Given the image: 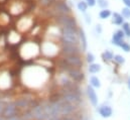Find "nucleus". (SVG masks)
I'll return each mask as SVG.
<instances>
[{
    "mask_svg": "<svg viewBox=\"0 0 130 120\" xmlns=\"http://www.w3.org/2000/svg\"><path fill=\"white\" fill-rule=\"evenodd\" d=\"M0 120H5V119H4V118H3L2 116H0Z\"/></svg>",
    "mask_w": 130,
    "mask_h": 120,
    "instance_id": "nucleus-36",
    "label": "nucleus"
},
{
    "mask_svg": "<svg viewBox=\"0 0 130 120\" xmlns=\"http://www.w3.org/2000/svg\"><path fill=\"white\" fill-rule=\"evenodd\" d=\"M5 120H23L21 115L20 116H17V117H13V118H10V119H5Z\"/></svg>",
    "mask_w": 130,
    "mask_h": 120,
    "instance_id": "nucleus-31",
    "label": "nucleus"
},
{
    "mask_svg": "<svg viewBox=\"0 0 130 120\" xmlns=\"http://www.w3.org/2000/svg\"><path fill=\"white\" fill-rule=\"evenodd\" d=\"M31 111H32L34 120H47L48 119V116L45 114L41 103H40L39 105H37L36 107H34L33 109H31Z\"/></svg>",
    "mask_w": 130,
    "mask_h": 120,
    "instance_id": "nucleus-9",
    "label": "nucleus"
},
{
    "mask_svg": "<svg viewBox=\"0 0 130 120\" xmlns=\"http://www.w3.org/2000/svg\"><path fill=\"white\" fill-rule=\"evenodd\" d=\"M21 115V111L15 106L13 101H8L4 107L3 113H2V117L4 119H10L13 117H17Z\"/></svg>",
    "mask_w": 130,
    "mask_h": 120,
    "instance_id": "nucleus-2",
    "label": "nucleus"
},
{
    "mask_svg": "<svg viewBox=\"0 0 130 120\" xmlns=\"http://www.w3.org/2000/svg\"><path fill=\"white\" fill-rule=\"evenodd\" d=\"M86 3L88 4V6L93 7L96 5V0H86Z\"/></svg>",
    "mask_w": 130,
    "mask_h": 120,
    "instance_id": "nucleus-30",
    "label": "nucleus"
},
{
    "mask_svg": "<svg viewBox=\"0 0 130 120\" xmlns=\"http://www.w3.org/2000/svg\"><path fill=\"white\" fill-rule=\"evenodd\" d=\"M122 30L124 31V33H125L126 36L130 37V24L128 22H124L122 24Z\"/></svg>",
    "mask_w": 130,
    "mask_h": 120,
    "instance_id": "nucleus-23",
    "label": "nucleus"
},
{
    "mask_svg": "<svg viewBox=\"0 0 130 120\" xmlns=\"http://www.w3.org/2000/svg\"><path fill=\"white\" fill-rule=\"evenodd\" d=\"M120 48H122V50H123L124 52H126V53H129L130 52V44L129 43H127V42H125V41L121 44Z\"/></svg>",
    "mask_w": 130,
    "mask_h": 120,
    "instance_id": "nucleus-27",
    "label": "nucleus"
},
{
    "mask_svg": "<svg viewBox=\"0 0 130 120\" xmlns=\"http://www.w3.org/2000/svg\"><path fill=\"white\" fill-rule=\"evenodd\" d=\"M54 14L56 16H62V15H70L71 13V8L69 7V5L64 2V1H57L54 5H53V10Z\"/></svg>",
    "mask_w": 130,
    "mask_h": 120,
    "instance_id": "nucleus-5",
    "label": "nucleus"
},
{
    "mask_svg": "<svg viewBox=\"0 0 130 120\" xmlns=\"http://www.w3.org/2000/svg\"><path fill=\"white\" fill-rule=\"evenodd\" d=\"M113 60L115 61L118 65H123V64L125 63V59H124V57H122L121 55H115Z\"/></svg>",
    "mask_w": 130,
    "mask_h": 120,
    "instance_id": "nucleus-24",
    "label": "nucleus"
},
{
    "mask_svg": "<svg viewBox=\"0 0 130 120\" xmlns=\"http://www.w3.org/2000/svg\"><path fill=\"white\" fill-rule=\"evenodd\" d=\"M62 40L64 44H79V32L76 29L63 28L62 29Z\"/></svg>",
    "mask_w": 130,
    "mask_h": 120,
    "instance_id": "nucleus-1",
    "label": "nucleus"
},
{
    "mask_svg": "<svg viewBox=\"0 0 130 120\" xmlns=\"http://www.w3.org/2000/svg\"><path fill=\"white\" fill-rule=\"evenodd\" d=\"M78 9L82 12H85L88 9V4L86 3V1H80L78 3Z\"/></svg>",
    "mask_w": 130,
    "mask_h": 120,
    "instance_id": "nucleus-22",
    "label": "nucleus"
},
{
    "mask_svg": "<svg viewBox=\"0 0 130 120\" xmlns=\"http://www.w3.org/2000/svg\"><path fill=\"white\" fill-rule=\"evenodd\" d=\"M124 18L122 16V14L118 13V12H114L113 13V18H112V22L116 25H121L124 23Z\"/></svg>",
    "mask_w": 130,
    "mask_h": 120,
    "instance_id": "nucleus-16",
    "label": "nucleus"
},
{
    "mask_svg": "<svg viewBox=\"0 0 130 120\" xmlns=\"http://www.w3.org/2000/svg\"><path fill=\"white\" fill-rule=\"evenodd\" d=\"M67 75L71 78L72 81H74L75 83L79 84L81 82L84 81L85 79V74L81 71V69H77V68H70L67 72Z\"/></svg>",
    "mask_w": 130,
    "mask_h": 120,
    "instance_id": "nucleus-7",
    "label": "nucleus"
},
{
    "mask_svg": "<svg viewBox=\"0 0 130 120\" xmlns=\"http://www.w3.org/2000/svg\"><path fill=\"white\" fill-rule=\"evenodd\" d=\"M90 86H92L94 89L95 88H100L101 87V81L96 76H92L90 78Z\"/></svg>",
    "mask_w": 130,
    "mask_h": 120,
    "instance_id": "nucleus-17",
    "label": "nucleus"
},
{
    "mask_svg": "<svg viewBox=\"0 0 130 120\" xmlns=\"http://www.w3.org/2000/svg\"><path fill=\"white\" fill-rule=\"evenodd\" d=\"M98 4H99V6L102 7L103 9H106V7L108 6V1H107V0H99Z\"/></svg>",
    "mask_w": 130,
    "mask_h": 120,
    "instance_id": "nucleus-29",
    "label": "nucleus"
},
{
    "mask_svg": "<svg viewBox=\"0 0 130 120\" xmlns=\"http://www.w3.org/2000/svg\"><path fill=\"white\" fill-rule=\"evenodd\" d=\"M64 60L72 67V68H77V69H81L83 66V61L79 56H68L64 57Z\"/></svg>",
    "mask_w": 130,
    "mask_h": 120,
    "instance_id": "nucleus-10",
    "label": "nucleus"
},
{
    "mask_svg": "<svg viewBox=\"0 0 130 120\" xmlns=\"http://www.w3.org/2000/svg\"><path fill=\"white\" fill-rule=\"evenodd\" d=\"M122 16L125 18H129L130 17V8L128 7H124L122 9Z\"/></svg>",
    "mask_w": 130,
    "mask_h": 120,
    "instance_id": "nucleus-26",
    "label": "nucleus"
},
{
    "mask_svg": "<svg viewBox=\"0 0 130 120\" xmlns=\"http://www.w3.org/2000/svg\"><path fill=\"white\" fill-rule=\"evenodd\" d=\"M94 61H95V57H94V55H93V54H91V53H88V54H87V62H88L89 64H93V63H94Z\"/></svg>",
    "mask_w": 130,
    "mask_h": 120,
    "instance_id": "nucleus-28",
    "label": "nucleus"
},
{
    "mask_svg": "<svg viewBox=\"0 0 130 120\" xmlns=\"http://www.w3.org/2000/svg\"><path fill=\"white\" fill-rule=\"evenodd\" d=\"M123 2H124V4L126 5V7L130 8V0H123Z\"/></svg>",
    "mask_w": 130,
    "mask_h": 120,
    "instance_id": "nucleus-32",
    "label": "nucleus"
},
{
    "mask_svg": "<svg viewBox=\"0 0 130 120\" xmlns=\"http://www.w3.org/2000/svg\"><path fill=\"white\" fill-rule=\"evenodd\" d=\"M57 1H59V0H39L40 5H42V6H44V7L53 6Z\"/></svg>",
    "mask_w": 130,
    "mask_h": 120,
    "instance_id": "nucleus-21",
    "label": "nucleus"
},
{
    "mask_svg": "<svg viewBox=\"0 0 130 120\" xmlns=\"http://www.w3.org/2000/svg\"><path fill=\"white\" fill-rule=\"evenodd\" d=\"M124 37H125V33L122 29L117 30L113 36H112V43L115 44V46H118V47H121V44L124 42Z\"/></svg>",
    "mask_w": 130,
    "mask_h": 120,
    "instance_id": "nucleus-13",
    "label": "nucleus"
},
{
    "mask_svg": "<svg viewBox=\"0 0 130 120\" xmlns=\"http://www.w3.org/2000/svg\"><path fill=\"white\" fill-rule=\"evenodd\" d=\"M35 98H33L31 96H29V95H22L21 97H18V98H16V99H14V104H15V106L22 112V111H24V110H28V109H30V107H31V103H32V101L34 100Z\"/></svg>",
    "mask_w": 130,
    "mask_h": 120,
    "instance_id": "nucleus-3",
    "label": "nucleus"
},
{
    "mask_svg": "<svg viewBox=\"0 0 130 120\" xmlns=\"http://www.w3.org/2000/svg\"><path fill=\"white\" fill-rule=\"evenodd\" d=\"M86 92H87V96H88V99L90 101V103L93 105V106H97L98 105V95L96 93L95 89L92 87V86H88L87 89H86Z\"/></svg>",
    "mask_w": 130,
    "mask_h": 120,
    "instance_id": "nucleus-11",
    "label": "nucleus"
},
{
    "mask_svg": "<svg viewBox=\"0 0 130 120\" xmlns=\"http://www.w3.org/2000/svg\"><path fill=\"white\" fill-rule=\"evenodd\" d=\"M127 87H128V89L130 90V77L127 79Z\"/></svg>",
    "mask_w": 130,
    "mask_h": 120,
    "instance_id": "nucleus-35",
    "label": "nucleus"
},
{
    "mask_svg": "<svg viewBox=\"0 0 130 120\" xmlns=\"http://www.w3.org/2000/svg\"><path fill=\"white\" fill-rule=\"evenodd\" d=\"M79 39H80V43L82 47V51H86L87 49V37L85 34V31L82 28H79Z\"/></svg>",
    "mask_w": 130,
    "mask_h": 120,
    "instance_id": "nucleus-15",
    "label": "nucleus"
},
{
    "mask_svg": "<svg viewBox=\"0 0 130 120\" xmlns=\"http://www.w3.org/2000/svg\"><path fill=\"white\" fill-rule=\"evenodd\" d=\"M41 51H42V53H43L44 55L52 57V56L56 55V53H55L54 51L57 52V48H56V46H55L53 42H51V41H46V42H44V43L42 44V47H41Z\"/></svg>",
    "mask_w": 130,
    "mask_h": 120,
    "instance_id": "nucleus-12",
    "label": "nucleus"
},
{
    "mask_svg": "<svg viewBox=\"0 0 130 120\" xmlns=\"http://www.w3.org/2000/svg\"><path fill=\"white\" fill-rule=\"evenodd\" d=\"M88 70H89V72H90L91 74H96V73H98V72L101 71V66H100L99 64L93 63V64H90Z\"/></svg>",
    "mask_w": 130,
    "mask_h": 120,
    "instance_id": "nucleus-19",
    "label": "nucleus"
},
{
    "mask_svg": "<svg viewBox=\"0 0 130 120\" xmlns=\"http://www.w3.org/2000/svg\"><path fill=\"white\" fill-rule=\"evenodd\" d=\"M56 20L58 24H60L63 28H71V29L77 30V21L74 17L70 15H62V16H56Z\"/></svg>",
    "mask_w": 130,
    "mask_h": 120,
    "instance_id": "nucleus-4",
    "label": "nucleus"
},
{
    "mask_svg": "<svg viewBox=\"0 0 130 120\" xmlns=\"http://www.w3.org/2000/svg\"><path fill=\"white\" fill-rule=\"evenodd\" d=\"M110 15H111V11H110L109 9H107V8L101 10L100 13H99V17H100L101 19H107Z\"/></svg>",
    "mask_w": 130,
    "mask_h": 120,
    "instance_id": "nucleus-20",
    "label": "nucleus"
},
{
    "mask_svg": "<svg viewBox=\"0 0 130 120\" xmlns=\"http://www.w3.org/2000/svg\"><path fill=\"white\" fill-rule=\"evenodd\" d=\"M8 101H9V100H5V99H3V98H0V116L2 115L3 110H4V107H5V105H6V103H7Z\"/></svg>",
    "mask_w": 130,
    "mask_h": 120,
    "instance_id": "nucleus-25",
    "label": "nucleus"
},
{
    "mask_svg": "<svg viewBox=\"0 0 130 120\" xmlns=\"http://www.w3.org/2000/svg\"><path fill=\"white\" fill-rule=\"evenodd\" d=\"M62 54L68 57V56H79L80 54V48L77 44H63L61 49Z\"/></svg>",
    "mask_w": 130,
    "mask_h": 120,
    "instance_id": "nucleus-8",
    "label": "nucleus"
},
{
    "mask_svg": "<svg viewBox=\"0 0 130 120\" xmlns=\"http://www.w3.org/2000/svg\"><path fill=\"white\" fill-rule=\"evenodd\" d=\"M96 30H97L99 33L102 31V29H101V25H100V24H98V25H97V27H96Z\"/></svg>",
    "mask_w": 130,
    "mask_h": 120,
    "instance_id": "nucleus-33",
    "label": "nucleus"
},
{
    "mask_svg": "<svg viewBox=\"0 0 130 120\" xmlns=\"http://www.w3.org/2000/svg\"><path fill=\"white\" fill-rule=\"evenodd\" d=\"M98 112L103 118H110L113 115V109L109 105H102L101 107H99Z\"/></svg>",
    "mask_w": 130,
    "mask_h": 120,
    "instance_id": "nucleus-14",
    "label": "nucleus"
},
{
    "mask_svg": "<svg viewBox=\"0 0 130 120\" xmlns=\"http://www.w3.org/2000/svg\"><path fill=\"white\" fill-rule=\"evenodd\" d=\"M47 120H61V117H51Z\"/></svg>",
    "mask_w": 130,
    "mask_h": 120,
    "instance_id": "nucleus-34",
    "label": "nucleus"
},
{
    "mask_svg": "<svg viewBox=\"0 0 130 120\" xmlns=\"http://www.w3.org/2000/svg\"><path fill=\"white\" fill-rule=\"evenodd\" d=\"M102 59L104 62H111V61L114 59V55L111 51H105L103 54H102Z\"/></svg>",
    "mask_w": 130,
    "mask_h": 120,
    "instance_id": "nucleus-18",
    "label": "nucleus"
},
{
    "mask_svg": "<svg viewBox=\"0 0 130 120\" xmlns=\"http://www.w3.org/2000/svg\"><path fill=\"white\" fill-rule=\"evenodd\" d=\"M59 102H60V105H61V116L71 115V114H74V113L80 111V107L75 106L73 104H70L68 102H65L64 100H62V98Z\"/></svg>",
    "mask_w": 130,
    "mask_h": 120,
    "instance_id": "nucleus-6",
    "label": "nucleus"
}]
</instances>
